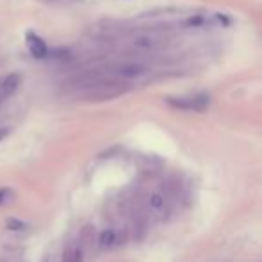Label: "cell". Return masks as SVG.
<instances>
[{"instance_id": "cell-11", "label": "cell", "mask_w": 262, "mask_h": 262, "mask_svg": "<svg viewBox=\"0 0 262 262\" xmlns=\"http://www.w3.org/2000/svg\"><path fill=\"white\" fill-rule=\"evenodd\" d=\"M8 228L18 232V230H26L27 226H26V223H22L20 219H8Z\"/></svg>"}, {"instance_id": "cell-1", "label": "cell", "mask_w": 262, "mask_h": 262, "mask_svg": "<svg viewBox=\"0 0 262 262\" xmlns=\"http://www.w3.org/2000/svg\"><path fill=\"white\" fill-rule=\"evenodd\" d=\"M147 74H149V69H147V65H144L142 61L126 59V61L113 63L108 69V72H106V76L115 81H120V83H133V81L142 79Z\"/></svg>"}, {"instance_id": "cell-10", "label": "cell", "mask_w": 262, "mask_h": 262, "mask_svg": "<svg viewBox=\"0 0 262 262\" xmlns=\"http://www.w3.org/2000/svg\"><path fill=\"white\" fill-rule=\"evenodd\" d=\"M205 16H201V15H194V16H190V18H187V20H183L182 22V26L183 27H187V29H192V27H201V26H205Z\"/></svg>"}, {"instance_id": "cell-3", "label": "cell", "mask_w": 262, "mask_h": 262, "mask_svg": "<svg viewBox=\"0 0 262 262\" xmlns=\"http://www.w3.org/2000/svg\"><path fill=\"white\" fill-rule=\"evenodd\" d=\"M164 45H165L164 36H160V34H157V33H149V31L133 34L129 40V47L135 49V51H140V52L160 51Z\"/></svg>"}, {"instance_id": "cell-9", "label": "cell", "mask_w": 262, "mask_h": 262, "mask_svg": "<svg viewBox=\"0 0 262 262\" xmlns=\"http://www.w3.org/2000/svg\"><path fill=\"white\" fill-rule=\"evenodd\" d=\"M0 262H22V250L20 248H6L2 251Z\"/></svg>"}, {"instance_id": "cell-6", "label": "cell", "mask_w": 262, "mask_h": 262, "mask_svg": "<svg viewBox=\"0 0 262 262\" xmlns=\"http://www.w3.org/2000/svg\"><path fill=\"white\" fill-rule=\"evenodd\" d=\"M120 243H122V233L117 228H104L97 235V246L101 250H112Z\"/></svg>"}, {"instance_id": "cell-4", "label": "cell", "mask_w": 262, "mask_h": 262, "mask_svg": "<svg viewBox=\"0 0 262 262\" xmlns=\"http://www.w3.org/2000/svg\"><path fill=\"white\" fill-rule=\"evenodd\" d=\"M26 45L29 49L31 56L36 59H43L49 56V47L45 43V40L41 36H38L36 33H27L26 34Z\"/></svg>"}, {"instance_id": "cell-12", "label": "cell", "mask_w": 262, "mask_h": 262, "mask_svg": "<svg viewBox=\"0 0 262 262\" xmlns=\"http://www.w3.org/2000/svg\"><path fill=\"white\" fill-rule=\"evenodd\" d=\"M13 192L9 189H4V187H0V205H4L8 203L9 200H11Z\"/></svg>"}, {"instance_id": "cell-2", "label": "cell", "mask_w": 262, "mask_h": 262, "mask_svg": "<svg viewBox=\"0 0 262 262\" xmlns=\"http://www.w3.org/2000/svg\"><path fill=\"white\" fill-rule=\"evenodd\" d=\"M167 104L183 112H205L210 106V97L205 94L185 95V97H169Z\"/></svg>"}, {"instance_id": "cell-8", "label": "cell", "mask_w": 262, "mask_h": 262, "mask_svg": "<svg viewBox=\"0 0 262 262\" xmlns=\"http://www.w3.org/2000/svg\"><path fill=\"white\" fill-rule=\"evenodd\" d=\"M63 262H83L84 258V246L77 241L69 243L63 250Z\"/></svg>"}, {"instance_id": "cell-7", "label": "cell", "mask_w": 262, "mask_h": 262, "mask_svg": "<svg viewBox=\"0 0 262 262\" xmlns=\"http://www.w3.org/2000/svg\"><path fill=\"white\" fill-rule=\"evenodd\" d=\"M20 83H22L20 74H9V76L0 83V101L11 97V95L18 90Z\"/></svg>"}, {"instance_id": "cell-5", "label": "cell", "mask_w": 262, "mask_h": 262, "mask_svg": "<svg viewBox=\"0 0 262 262\" xmlns=\"http://www.w3.org/2000/svg\"><path fill=\"white\" fill-rule=\"evenodd\" d=\"M147 207H149V210L153 212L157 217H165L169 212V200L165 198L164 192L155 190V192H151L149 196H147Z\"/></svg>"}, {"instance_id": "cell-13", "label": "cell", "mask_w": 262, "mask_h": 262, "mask_svg": "<svg viewBox=\"0 0 262 262\" xmlns=\"http://www.w3.org/2000/svg\"><path fill=\"white\" fill-rule=\"evenodd\" d=\"M8 135H9V129H8V127H0V142H2V140H4Z\"/></svg>"}, {"instance_id": "cell-14", "label": "cell", "mask_w": 262, "mask_h": 262, "mask_svg": "<svg viewBox=\"0 0 262 262\" xmlns=\"http://www.w3.org/2000/svg\"><path fill=\"white\" fill-rule=\"evenodd\" d=\"M65 2H70V0H65Z\"/></svg>"}]
</instances>
